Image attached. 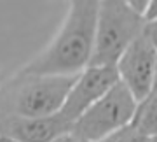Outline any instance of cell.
Here are the masks:
<instances>
[{"label": "cell", "instance_id": "6da1fadb", "mask_svg": "<svg viewBox=\"0 0 157 142\" xmlns=\"http://www.w3.org/2000/svg\"><path fill=\"white\" fill-rule=\"evenodd\" d=\"M100 0H68L67 16L49 44L21 74L77 75L91 65L96 39Z\"/></svg>", "mask_w": 157, "mask_h": 142}, {"label": "cell", "instance_id": "7a4b0ae2", "mask_svg": "<svg viewBox=\"0 0 157 142\" xmlns=\"http://www.w3.org/2000/svg\"><path fill=\"white\" fill-rule=\"evenodd\" d=\"M77 75H44L17 72L0 84V118H40L63 107Z\"/></svg>", "mask_w": 157, "mask_h": 142}, {"label": "cell", "instance_id": "3957f363", "mask_svg": "<svg viewBox=\"0 0 157 142\" xmlns=\"http://www.w3.org/2000/svg\"><path fill=\"white\" fill-rule=\"evenodd\" d=\"M145 14L126 0H100L91 65L115 67L129 44L143 34Z\"/></svg>", "mask_w": 157, "mask_h": 142}, {"label": "cell", "instance_id": "277c9868", "mask_svg": "<svg viewBox=\"0 0 157 142\" xmlns=\"http://www.w3.org/2000/svg\"><path fill=\"white\" fill-rule=\"evenodd\" d=\"M138 100L117 81L103 97L94 102L72 126V133L80 140L101 142L117 130L131 125Z\"/></svg>", "mask_w": 157, "mask_h": 142}, {"label": "cell", "instance_id": "5b68a950", "mask_svg": "<svg viewBox=\"0 0 157 142\" xmlns=\"http://www.w3.org/2000/svg\"><path fill=\"white\" fill-rule=\"evenodd\" d=\"M115 70H117L119 81L135 95L138 102L154 90L157 70V49L145 35V32L138 35L122 53V56L115 63Z\"/></svg>", "mask_w": 157, "mask_h": 142}, {"label": "cell", "instance_id": "8992f818", "mask_svg": "<svg viewBox=\"0 0 157 142\" xmlns=\"http://www.w3.org/2000/svg\"><path fill=\"white\" fill-rule=\"evenodd\" d=\"M119 81L115 67L107 65H89L80 74H77L67 95V100L59 112L68 123H73L87 111L94 102H98L110 88Z\"/></svg>", "mask_w": 157, "mask_h": 142}, {"label": "cell", "instance_id": "52a82bcc", "mask_svg": "<svg viewBox=\"0 0 157 142\" xmlns=\"http://www.w3.org/2000/svg\"><path fill=\"white\" fill-rule=\"evenodd\" d=\"M70 132L72 123H68L59 111L40 118H0V133H6L17 142H52Z\"/></svg>", "mask_w": 157, "mask_h": 142}, {"label": "cell", "instance_id": "ba28073f", "mask_svg": "<svg viewBox=\"0 0 157 142\" xmlns=\"http://www.w3.org/2000/svg\"><path fill=\"white\" fill-rule=\"evenodd\" d=\"M131 125L143 137H157V90H152L136 105Z\"/></svg>", "mask_w": 157, "mask_h": 142}, {"label": "cell", "instance_id": "9c48e42d", "mask_svg": "<svg viewBox=\"0 0 157 142\" xmlns=\"http://www.w3.org/2000/svg\"><path fill=\"white\" fill-rule=\"evenodd\" d=\"M101 142H147V137L141 135L133 125H128L112 135H108L107 139H103Z\"/></svg>", "mask_w": 157, "mask_h": 142}, {"label": "cell", "instance_id": "30bf717a", "mask_svg": "<svg viewBox=\"0 0 157 142\" xmlns=\"http://www.w3.org/2000/svg\"><path fill=\"white\" fill-rule=\"evenodd\" d=\"M145 35L150 39V42L154 44V47L157 49V16L152 18V19H147L145 23Z\"/></svg>", "mask_w": 157, "mask_h": 142}, {"label": "cell", "instance_id": "8fae6325", "mask_svg": "<svg viewBox=\"0 0 157 142\" xmlns=\"http://www.w3.org/2000/svg\"><path fill=\"white\" fill-rule=\"evenodd\" d=\"M157 16V0H150L145 9V19H152Z\"/></svg>", "mask_w": 157, "mask_h": 142}, {"label": "cell", "instance_id": "7c38bea8", "mask_svg": "<svg viewBox=\"0 0 157 142\" xmlns=\"http://www.w3.org/2000/svg\"><path fill=\"white\" fill-rule=\"evenodd\" d=\"M126 2H129L133 7H136L138 11H141L143 14H145V9H147V6H148L150 0H126Z\"/></svg>", "mask_w": 157, "mask_h": 142}, {"label": "cell", "instance_id": "4fadbf2b", "mask_svg": "<svg viewBox=\"0 0 157 142\" xmlns=\"http://www.w3.org/2000/svg\"><path fill=\"white\" fill-rule=\"evenodd\" d=\"M52 142H78V139L73 135L72 132H70V133H65V135H61V137H58V139H54Z\"/></svg>", "mask_w": 157, "mask_h": 142}, {"label": "cell", "instance_id": "5bb4252c", "mask_svg": "<svg viewBox=\"0 0 157 142\" xmlns=\"http://www.w3.org/2000/svg\"><path fill=\"white\" fill-rule=\"evenodd\" d=\"M0 142H17V140L9 135H6V133H0Z\"/></svg>", "mask_w": 157, "mask_h": 142}, {"label": "cell", "instance_id": "9a60e30c", "mask_svg": "<svg viewBox=\"0 0 157 142\" xmlns=\"http://www.w3.org/2000/svg\"><path fill=\"white\" fill-rule=\"evenodd\" d=\"M147 142H157V137H148V139H147Z\"/></svg>", "mask_w": 157, "mask_h": 142}, {"label": "cell", "instance_id": "2e32d148", "mask_svg": "<svg viewBox=\"0 0 157 142\" xmlns=\"http://www.w3.org/2000/svg\"><path fill=\"white\" fill-rule=\"evenodd\" d=\"M154 90H157V70H155V83H154Z\"/></svg>", "mask_w": 157, "mask_h": 142}, {"label": "cell", "instance_id": "e0dca14e", "mask_svg": "<svg viewBox=\"0 0 157 142\" xmlns=\"http://www.w3.org/2000/svg\"><path fill=\"white\" fill-rule=\"evenodd\" d=\"M2 83H4V77H2V74H0V84H2Z\"/></svg>", "mask_w": 157, "mask_h": 142}, {"label": "cell", "instance_id": "ac0fdd59", "mask_svg": "<svg viewBox=\"0 0 157 142\" xmlns=\"http://www.w3.org/2000/svg\"><path fill=\"white\" fill-rule=\"evenodd\" d=\"M78 142H87V140H80V139H78Z\"/></svg>", "mask_w": 157, "mask_h": 142}]
</instances>
